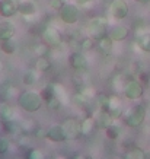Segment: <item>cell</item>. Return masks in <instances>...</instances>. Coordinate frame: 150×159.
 <instances>
[{
  "mask_svg": "<svg viewBox=\"0 0 150 159\" xmlns=\"http://www.w3.org/2000/svg\"><path fill=\"white\" fill-rule=\"evenodd\" d=\"M19 0H0V15L5 19H10L18 13Z\"/></svg>",
  "mask_w": 150,
  "mask_h": 159,
  "instance_id": "8",
  "label": "cell"
},
{
  "mask_svg": "<svg viewBox=\"0 0 150 159\" xmlns=\"http://www.w3.org/2000/svg\"><path fill=\"white\" fill-rule=\"evenodd\" d=\"M2 18H3V16H2V15H0V20H2Z\"/></svg>",
  "mask_w": 150,
  "mask_h": 159,
  "instance_id": "31",
  "label": "cell"
},
{
  "mask_svg": "<svg viewBox=\"0 0 150 159\" xmlns=\"http://www.w3.org/2000/svg\"><path fill=\"white\" fill-rule=\"evenodd\" d=\"M63 0H51V6H53L54 9H60L61 6H63Z\"/></svg>",
  "mask_w": 150,
  "mask_h": 159,
  "instance_id": "28",
  "label": "cell"
},
{
  "mask_svg": "<svg viewBox=\"0 0 150 159\" xmlns=\"http://www.w3.org/2000/svg\"><path fill=\"white\" fill-rule=\"evenodd\" d=\"M15 34H16V26L9 19L0 20V43L13 38Z\"/></svg>",
  "mask_w": 150,
  "mask_h": 159,
  "instance_id": "12",
  "label": "cell"
},
{
  "mask_svg": "<svg viewBox=\"0 0 150 159\" xmlns=\"http://www.w3.org/2000/svg\"><path fill=\"white\" fill-rule=\"evenodd\" d=\"M39 95H41V98H42L44 101H47L50 104V102H53L54 99H55V86L54 85H47V86H44L41 91H39Z\"/></svg>",
  "mask_w": 150,
  "mask_h": 159,
  "instance_id": "17",
  "label": "cell"
},
{
  "mask_svg": "<svg viewBox=\"0 0 150 159\" xmlns=\"http://www.w3.org/2000/svg\"><path fill=\"white\" fill-rule=\"evenodd\" d=\"M51 67V63L47 57H39L38 63H37V70L38 72H47L48 69Z\"/></svg>",
  "mask_w": 150,
  "mask_h": 159,
  "instance_id": "24",
  "label": "cell"
},
{
  "mask_svg": "<svg viewBox=\"0 0 150 159\" xmlns=\"http://www.w3.org/2000/svg\"><path fill=\"white\" fill-rule=\"evenodd\" d=\"M137 45L141 51L150 53V32H143L137 37Z\"/></svg>",
  "mask_w": 150,
  "mask_h": 159,
  "instance_id": "18",
  "label": "cell"
},
{
  "mask_svg": "<svg viewBox=\"0 0 150 159\" xmlns=\"http://www.w3.org/2000/svg\"><path fill=\"white\" fill-rule=\"evenodd\" d=\"M10 149V142L7 139H0V155H3V153H6L7 150Z\"/></svg>",
  "mask_w": 150,
  "mask_h": 159,
  "instance_id": "27",
  "label": "cell"
},
{
  "mask_svg": "<svg viewBox=\"0 0 150 159\" xmlns=\"http://www.w3.org/2000/svg\"><path fill=\"white\" fill-rule=\"evenodd\" d=\"M68 64L74 70H82L87 66V58L82 51H74L68 56Z\"/></svg>",
  "mask_w": 150,
  "mask_h": 159,
  "instance_id": "11",
  "label": "cell"
},
{
  "mask_svg": "<svg viewBox=\"0 0 150 159\" xmlns=\"http://www.w3.org/2000/svg\"><path fill=\"white\" fill-rule=\"evenodd\" d=\"M63 127H64V130H66L67 139H74L80 133V124L76 120H66L63 123Z\"/></svg>",
  "mask_w": 150,
  "mask_h": 159,
  "instance_id": "15",
  "label": "cell"
},
{
  "mask_svg": "<svg viewBox=\"0 0 150 159\" xmlns=\"http://www.w3.org/2000/svg\"><path fill=\"white\" fill-rule=\"evenodd\" d=\"M107 137H109L111 140H117L121 134V127L117 124V123H111L107 125Z\"/></svg>",
  "mask_w": 150,
  "mask_h": 159,
  "instance_id": "20",
  "label": "cell"
},
{
  "mask_svg": "<svg viewBox=\"0 0 150 159\" xmlns=\"http://www.w3.org/2000/svg\"><path fill=\"white\" fill-rule=\"evenodd\" d=\"M39 79V75H38V70L35 69V70H26L24 73V77H22V80L26 86H34L35 83L38 82Z\"/></svg>",
  "mask_w": 150,
  "mask_h": 159,
  "instance_id": "19",
  "label": "cell"
},
{
  "mask_svg": "<svg viewBox=\"0 0 150 159\" xmlns=\"http://www.w3.org/2000/svg\"><path fill=\"white\" fill-rule=\"evenodd\" d=\"M87 34L92 39H99L102 37L108 35V20L107 18L102 16H96L93 19L89 20L87 24Z\"/></svg>",
  "mask_w": 150,
  "mask_h": 159,
  "instance_id": "4",
  "label": "cell"
},
{
  "mask_svg": "<svg viewBox=\"0 0 150 159\" xmlns=\"http://www.w3.org/2000/svg\"><path fill=\"white\" fill-rule=\"evenodd\" d=\"M93 129H95V121L92 118H86L80 123V133L82 134H90Z\"/></svg>",
  "mask_w": 150,
  "mask_h": 159,
  "instance_id": "22",
  "label": "cell"
},
{
  "mask_svg": "<svg viewBox=\"0 0 150 159\" xmlns=\"http://www.w3.org/2000/svg\"><path fill=\"white\" fill-rule=\"evenodd\" d=\"M124 159H146V153H144V150H141L140 148H133L124 156Z\"/></svg>",
  "mask_w": 150,
  "mask_h": 159,
  "instance_id": "23",
  "label": "cell"
},
{
  "mask_svg": "<svg viewBox=\"0 0 150 159\" xmlns=\"http://www.w3.org/2000/svg\"><path fill=\"white\" fill-rule=\"evenodd\" d=\"M54 159H63V158H54Z\"/></svg>",
  "mask_w": 150,
  "mask_h": 159,
  "instance_id": "32",
  "label": "cell"
},
{
  "mask_svg": "<svg viewBox=\"0 0 150 159\" xmlns=\"http://www.w3.org/2000/svg\"><path fill=\"white\" fill-rule=\"evenodd\" d=\"M37 3L32 0H19L18 5V13H20L22 16H34L37 13Z\"/></svg>",
  "mask_w": 150,
  "mask_h": 159,
  "instance_id": "13",
  "label": "cell"
},
{
  "mask_svg": "<svg viewBox=\"0 0 150 159\" xmlns=\"http://www.w3.org/2000/svg\"><path fill=\"white\" fill-rule=\"evenodd\" d=\"M96 47L101 53L109 54L112 51V47H114V41L108 35H105V37H102V38H99L96 41Z\"/></svg>",
  "mask_w": 150,
  "mask_h": 159,
  "instance_id": "16",
  "label": "cell"
},
{
  "mask_svg": "<svg viewBox=\"0 0 150 159\" xmlns=\"http://www.w3.org/2000/svg\"><path fill=\"white\" fill-rule=\"evenodd\" d=\"M146 116H147V110L143 104H139V105L133 107L131 110H128L127 112L122 114V120L128 127H133V129H137L140 127L146 120Z\"/></svg>",
  "mask_w": 150,
  "mask_h": 159,
  "instance_id": "2",
  "label": "cell"
},
{
  "mask_svg": "<svg viewBox=\"0 0 150 159\" xmlns=\"http://www.w3.org/2000/svg\"><path fill=\"white\" fill-rule=\"evenodd\" d=\"M128 34H130L128 28H127V26H122V25H117V26H114V28H111L108 31V37H109L114 43H117V41H124V39L128 37Z\"/></svg>",
  "mask_w": 150,
  "mask_h": 159,
  "instance_id": "14",
  "label": "cell"
},
{
  "mask_svg": "<svg viewBox=\"0 0 150 159\" xmlns=\"http://www.w3.org/2000/svg\"><path fill=\"white\" fill-rule=\"evenodd\" d=\"M143 92H144L143 91V85L140 82H137V80H130L124 86V95H126V98L133 99V101L143 97Z\"/></svg>",
  "mask_w": 150,
  "mask_h": 159,
  "instance_id": "7",
  "label": "cell"
},
{
  "mask_svg": "<svg viewBox=\"0 0 150 159\" xmlns=\"http://www.w3.org/2000/svg\"><path fill=\"white\" fill-rule=\"evenodd\" d=\"M134 2L140 3V5H147V3H150V0H134Z\"/></svg>",
  "mask_w": 150,
  "mask_h": 159,
  "instance_id": "29",
  "label": "cell"
},
{
  "mask_svg": "<svg viewBox=\"0 0 150 159\" xmlns=\"http://www.w3.org/2000/svg\"><path fill=\"white\" fill-rule=\"evenodd\" d=\"M130 7L126 0H112L109 5V15L115 20H122L128 16Z\"/></svg>",
  "mask_w": 150,
  "mask_h": 159,
  "instance_id": "5",
  "label": "cell"
},
{
  "mask_svg": "<svg viewBox=\"0 0 150 159\" xmlns=\"http://www.w3.org/2000/svg\"><path fill=\"white\" fill-rule=\"evenodd\" d=\"M42 39L45 44H48L50 47H57L61 43V35L60 31L54 26H47L42 32Z\"/></svg>",
  "mask_w": 150,
  "mask_h": 159,
  "instance_id": "10",
  "label": "cell"
},
{
  "mask_svg": "<svg viewBox=\"0 0 150 159\" xmlns=\"http://www.w3.org/2000/svg\"><path fill=\"white\" fill-rule=\"evenodd\" d=\"M44 99L41 98L39 92L35 91H25L22 92L18 98V104L24 111L26 112H37L38 110H41Z\"/></svg>",
  "mask_w": 150,
  "mask_h": 159,
  "instance_id": "1",
  "label": "cell"
},
{
  "mask_svg": "<svg viewBox=\"0 0 150 159\" xmlns=\"http://www.w3.org/2000/svg\"><path fill=\"white\" fill-rule=\"evenodd\" d=\"M26 159H45V156L39 149H31L26 155Z\"/></svg>",
  "mask_w": 150,
  "mask_h": 159,
  "instance_id": "26",
  "label": "cell"
},
{
  "mask_svg": "<svg viewBox=\"0 0 150 159\" xmlns=\"http://www.w3.org/2000/svg\"><path fill=\"white\" fill-rule=\"evenodd\" d=\"M58 16L61 22L66 25H76L80 19V9L76 3L64 2L63 6L58 9Z\"/></svg>",
  "mask_w": 150,
  "mask_h": 159,
  "instance_id": "3",
  "label": "cell"
},
{
  "mask_svg": "<svg viewBox=\"0 0 150 159\" xmlns=\"http://www.w3.org/2000/svg\"><path fill=\"white\" fill-rule=\"evenodd\" d=\"M0 48H2V51L5 54H13L16 51V43L13 41V38L2 41L0 43Z\"/></svg>",
  "mask_w": 150,
  "mask_h": 159,
  "instance_id": "21",
  "label": "cell"
},
{
  "mask_svg": "<svg viewBox=\"0 0 150 159\" xmlns=\"http://www.w3.org/2000/svg\"><path fill=\"white\" fill-rule=\"evenodd\" d=\"M73 159H89L87 156H85V155H76Z\"/></svg>",
  "mask_w": 150,
  "mask_h": 159,
  "instance_id": "30",
  "label": "cell"
},
{
  "mask_svg": "<svg viewBox=\"0 0 150 159\" xmlns=\"http://www.w3.org/2000/svg\"><path fill=\"white\" fill-rule=\"evenodd\" d=\"M48 44L45 43H39L37 47H35V54L38 56V57H47V54H48Z\"/></svg>",
  "mask_w": 150,
  "mask_h": 159,
  "instance_id": "25",
  "label": "cell"
},
{
  "mask_svg": "<svg viewBox=\"0 0 150 159\" xmlns=\"http://www.w3.org/2000/svg\"><path fill=\"white\" fill-rule=\"evenodd\" d=\"M45 136H47V139L50 142H54V143L67 140V134H66V130H64L63 124H53L47 130V134Z\"/></svg>",
  "mask_w": 150,
  "mask_h": 159,
  "instance_id": "9",
  "label": "cell"
},
{
  "mask_svg": "<svg viewBox=\"0 0 150 159\" xmlns=\"http://www.w3.org/2000/svg\"><path fill=\"white\" fill-rule=\"evenodd\" d=\"M105 112H108V116H111L112 118H118L122 117L124 114V107L120 98L117 97H109L105 99Z\"/></svg>",
  "mask_w": 150,
  "mask_h": 159,
  "instance_id": "6",
  "label": "cell"
}]
</instances>
